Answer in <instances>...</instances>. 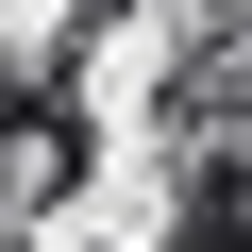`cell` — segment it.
<instances>
[{
  "instance_id": "cell-1",
  "label": "cell",
  "mask_w": 252,
  "mask_h": 252,
  "mask_svg": "<svg viewBox=\"0 0 252 252\" xmlns=\"http://www.w3.org/2000/svg\"><path fill=\"white\" fill-rule=\"evenodd\" d=\"M168 135H185V152H252V17L185 34V67H168Z\"/></svg>"
}]
</instances>
